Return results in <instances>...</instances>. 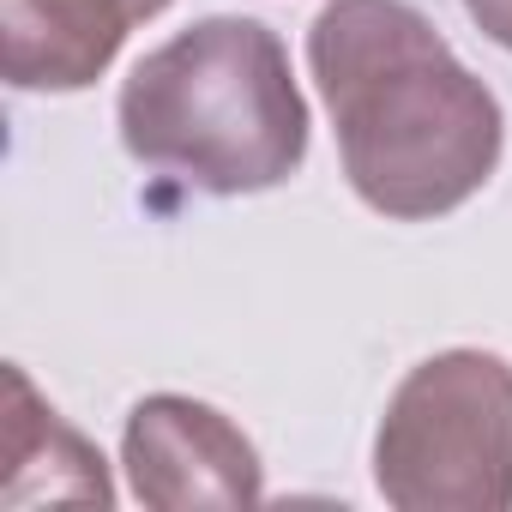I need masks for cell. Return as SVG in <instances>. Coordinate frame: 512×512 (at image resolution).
Segmentation results:
<instances>
[{
    "mask_svg": "<svg viewBox=\"0 0 512 512\" xmlns=\"http://www.w3.org/2000/svg\"><path fill=\"white\" fill-rule=\"evenodd\" d=\"M121 145L211 199L284 187L308 157V103L278 31L199 19L151 49L121 85Z\"/></svg>",
    "mask_w": 512,
    "mask_h": 512,
    "instance_id": "obj_2",
    "label": "cell"
},
{
    "mask_svg": "<svg viewBox=\"0 0 512 512\" xmlns=\"http://www.w3.org/2000/svg\"><path fill=\"white\" fill-rule=\"evenodd\" d=\"M464 13L482 25V37H494L500 49H512V0H464Z\"/></svg>",
    "mask_w": 512,
    "mask_h": 512,
    "instance_id": "obj_7",
    "label": "cell"
},
{
    "mask_svg": "<svg viewBox=\"0 0 512 512\" xmlns=\"http://www.w3.org/2000/svg\"><path fill=\"white\" fill-rule=\"evenodd\" d=\"M127 0H0V73L13 91H85L127 43Z\"/></svg>",
    "mask_w": 512,
    "mask_h": 512,
    "instance_id": "obj_5",
    "label": "cell"
},
{
    "mask_svg": "<svg viewBox=\"0 0 512 512\" xmlns=\"http://www.w3.org/2000/svg\"><path fill=\"white\" fill-rule=\"evenodd\" d=\"M374 482L398 512H506L512 368L488 350L410 368L374 434Z\"/></svg>",
    "mask_w": 512,
    "mask_h": 512,
    "instance_id": "obj_3",
    "label": "cell"
},
{
    "mask_svg": "<svg viewBox=\"0 0 512 512\" xmlns=\"http://www.w3.org/2000/svg\"><path fill=\"white\" fill-rule=\"evenodd\" d=\"M7 488L0 500L7 506H31V500H49V506H109L115 488H109V470H103V452L73 434L37 392L19 368H7Z\"/></svg>",
    "mask_w": 512,
    "mask_h": 512,
    "instance_id": "obj_6",
    "label": "cell"
},
{
    "mask_svg": "<svg viewBox=\"0 0 512 512\" xmlns=\"http://www.w3.org/2000/svg\"><path fill=\"white\" fill-rule=\"evenodd\" d=\"M121 464L151 512H235L266 500V470L253 440L223 410L175 392L133 404Z\"/></svg>",
    "mask_w": 512,
    "mask_h": 512,
    "instance_id": "obj_4",
    "label": "cell"
},
{
    "mask_svg": "<svg viewBox=\"0 0 512 512\" xmlns=\"http://www.w3.org/2000/svg\"><path fill=\"white\" fill-rule=\"evenodd\" d=\"M163 7H169V0H127V13H133V25H139V19H157Z\"/></svg>",
    "mask_w": 512,
    "mask_h": 512,
    "instance_id": "obj_8",
    "label": "cell"
},
{
    "mask_svg": "<svg viewBox=\"0 0 512 512\" xmlns=\"http://www.w3.org/2000/svg\"><path fill=\"white\" fill-rule=\"evenodd\" d=\"M356 199L392 223L458 211L500 163V103L404 0H332L308 31Z\"/></svg>",
    "mask_w": 512,
    "mask_h": 512,
    "instance_id": "obj_1",
    "label": "cell"
}]
</instances>
